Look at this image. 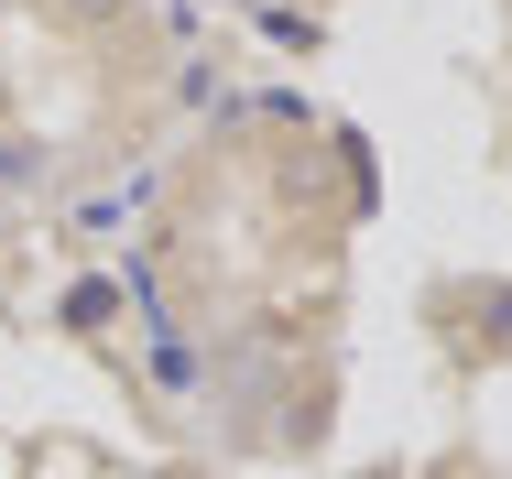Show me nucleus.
I'll use <instances>...</instances> for the list:
<instances>
[{"label":"nucleus","instance_id":"1","mask_svg":"<svg viewBox=\"0 0 512 479\" xmlns=\"http://www.w3.org/2000/svg\"><path fill=\"white\" fill-rule=\"evenodd\" d=\"M109 316H120V284H109V273H77V284H66V327H77V338H109Z\"/></svg>","mask_w":512,"mask_h":479},{"label":"nucleus","instance_id":"2","mask_svg":"<svg viewBox=\"0 0 512 479\" xmlns=\"http://www.w3.org/2000/svg\"><path fill=\"white\" fill-rule=\"evenodd\" d=\"M44 175V142H22V131H0V186H33Z\"/></svg>","mask_w":512,"mask_h":479},{"label":"nucleus","instance_id":"3","mask_svg":"<svg viewBox=\"0 0 512 479\" xmlns=\"http://www.w3.org/2000/svg\"><path fill=\"white\" fill-rule=\"evenodd\" d=\"M262 33H273V44H295V55H316V44H327V22H316V11H273Z\"/></svg>","mask_w":512,"mask_h":479},{"label":"nucleus","instance_id":"4","mask_svg":"<svg viewBox=\"0 0 512 479\" xmlns=\"http://www.w3.org/2000/svg\"><path fill=\"white\" fill-rule=\"evenodd\" d=\"M66 11H77V22H109V11H120V0H66Z\"/></svg>","mask_w":512,"mask_h":479}]
</instances>
